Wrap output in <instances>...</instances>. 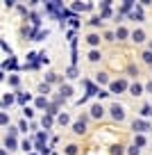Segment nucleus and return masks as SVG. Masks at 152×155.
I'll return each instance as SVG.
<instances>
[{
  "mask_svg": "<svg viewBox=\"0 0 152 155\" xmlns=\"http://www.w3.org/2000/svg\"><path fill=\"white\" fill-rule=\"evenodd\" d=\"M132 128L138 132V135H143V132H147V130H152L150 128V123L147 121H143V119H134V123H132Z\"/></svg>",
  "mask_w": 152,
  "mask_h": 155,
  "instance_id": "f257e3e1",
  "label": "nucleus"
},
{
  "mask_svg": "<svg viewBox=\"0 0 152 155\" xmlns=\"http://www.w3.org/2000/svg\"><path fill=\"white\" fill-rule=\"evenodd\" d=\"M111 116H114V121H123V119H125V110L118 105V103L111 105Z\"/></svg>",
  "mask_w": 152,
  "mask_h": 155,
  "instance_id": "f03ea898",
  "label": "nucleus"
},
{
  "mask_svg": "<svg viewBox=\"0 0 152 155\" xmlns=\"http://www.w3.org/2000/svg\"><path fill=\"white\" fill-rule=\"evenodd\" d=\"M125 87H127V82H125V80H116V82H111V94H118V91H123Z\"/></svg>",
  "mask_w": 152,
  "mask_h": 155,
  "instance_id": "7ed1b4c3",
  "label": "nucleus"
},
{
  "mask_svg": "<svg viewBox=\"0 0 152 155\" xmlns=\"http://www.w3.org/2000/svg\"><path fill=\"white\" fill-rule=\"evenodd\" d=\"M132 39L136 41V44H143V41H145V32H143V30H134V32H132Z\"/></svg>",
  "mask_w": 152,
  "mask_h": 155,
  "instance_id": "20e7f679",
  "label": "nucleus"
},
{
  "mask_svg": "<svg viewBox=\"0 0 152 155\" xmlns=\"http://www.w3.org/2000/svg\"><path fill=\"white\" fill-rule=\"evenodd\" d=\"M102 114H105L102 105H93L91 107V116H93V119H102Z\"/></svg>",
  "mask_w": 152,
  "mask_h": 155,
  "instance_id": "39448f33",
  "label": "nucleus"
},
{
  "mask_svg": "<svg viewBox=\"0 0 152 155\" xmlns=\"http://www.w3.org/2000/svg\"><path fill=\"white\" fill-rule=\"evenodd\" d=\"M73 132H75V135H84V132H86V123L84 121H77L75 126H73Z\"/></svg>",
  "mask_w": 152,
  "mask_h": 155,
  "instance_id": "423d86ee",
  "label": "nucleus"
},
{
  "mask_svg": "<svg viewBox=\"0 0 152 155\" xmlns=\"http://www.w3.org/2000/svg\"><path fill=\"white\" fill-rule=\"evenodd\" d=\"M129 91H132V94H134V96H141V91H143V87H141V84H138V82H134V84H132V87H129Z\"/></svg>",
  "mask_w": 152,
  "mask_h": 155,
  "instance_id": "0eeeda50",
  "label": "nucleus"
},
{
  "mask_svg": "<svg viewBox=\"0 0 152 155\" xmlns=\"http://www.w3.org/2000/svg\"><path fill=\"white\" fill-rule=\"evenodd\" d=\"M71 94H73V87H71V84H62V96L68 98Z\"/></svg>",
  "mask_w": 152,
  "mask_h": 155,
  "instance_id": "6e6552de",
  "label": "nucleus"
},
{
  "mask_svg": "<svg viewBox=\"0 0 152 155\" xmlns=\"http://www.w3.org/2000/svg\"><path fill=\"white\" fill-rule=\"evenodd\" d=\"M141 18H143V9H141V7H136V9L132 12V21H141Z\"/></svg>",
  "mask_w": 152,
  "mask_h": 155,
  "instance_id": "1a4fd4ad",
  "label": "nucleus"
},
{
  "mask_svg": "<svg viewBox=\"0 0 152 155\" xmlns=\"http://www.w3.org/2000/svg\"><path fill=\"white\" fill-rule=\"evenodd\" d=\"M86 41H89L91 46H98V44H100V37H98V34H89V37H86Z\"/></svg>",
  "mask_w": 152,
  "mask_h": 155,
  "instance_id": "9d476101",
  "label": "nucleus"
},
{
  "mask_svg": "<svg viewBox=\"0 0 152 155\" xmlns=\"http://www.w3.org/2000/svg\"><path fill=\"white\" fill-rule=\"evenodd\" d=\"M5 146H7L9 150H14V148H16V139H14V137H7V139H5Z\"/></svg>",
  "mask_w": 152,
  "mask_h": 155,
  "instance_id": "9b49d317",
  "label": "nucleus"
},
{
  "mask_svg": "<svg viewBox=\"0 0 152 155\" xmlns=\"http://www.w3.org/2000/svg\"><path fill=\"white\" fill-rule=\"evenodd\" d=\"M141 116H152V107L150 105H143L141 107Z\"/></svg>",
  "mask_w": 152,
  "mask_h": 155,
  "instance_id": "f8f14e48",
  "label": "nucleus"
},
{
  "mask_svg": "<svg viewBox=\"0 0 152 155\" xmlns=\"http://www.w3.org/2000/svg\"><path fill=\"white\" fill-rule=\"evenodd\" d=\"M11 103H14V96H11V94H5V98H2V105H11Z\"/></svg>",
  "mask_w": 152,
  "mask_h": 155,
  "instance_id": "ddd939ff",
  "label": "nucleus"
},
{
  "mask_svg": "<svg viewBox=\"0 0 152 155\" xmlns=\"http://www.w3.org/2000/svg\"><path fill=\"white\" fill-rule=\"evenodd\" d=\"M134 146H145V137H143V135H136V139H134Z\"/></svg>",
  "mask_w": 152,
  "mask_h": 155,
  "instance_id": "4468645a",
  "label": "nucleus"
},
{
  "mask_svg": "<svg viewBox=\"0 0 152 155\" xmlns=\"http://www.w3.org/2000/svg\"><path fill=\"white\" fill-rule=\"evenodd\" d=\"M36 107H50V105H48V101H46V96L36 98Z\"/></svg>",
  "mask_w": 152,
  "mask_h": 155,
  "instance_id": "2eb2a0df",
  "label": "nucleus"
},
{
  "mask_svg": "<svg viewBox=\"0 0 152 155\" xmlns=\"http://www.w3.org/2000/svg\"><path fill=\"white\" fill-rule=\"evenodd\" d=\"M89 59H91V62H98V59H100V53H98V50H91V53H89Z\"/></svg>",
  "mask_w": 152,
  "mask_h": 155,
  "instance_id": "dca6fc26",
  "label": "nucleus"
},
{
  "mask_svg": "<svg viewBox=\"0 0 152 155\" xmlns=\"http://www.w3.org/2000/svg\"><path fill=\"white\" fill-rule=\"evenodd\" d=\"M43 126H46V128H50V126H52V116H50V114H48V116H43Z\"/></svg>",
  "mask_w": 152,
  "mask_h": 155,
  "instance_id": "f3484780",
  "label": "nucleus"
},
{
  "mask_svg": "<svg viewBox=\"0 0 152 155\" xmlns=\"http://www.w3.org/2000/svg\"><path fill=\"white\" fill-rule=\"evenodd\" d=\"M75 153H77V146H75V144L66 146V155H75Z\"/></svg>",
  "mask_w": 152,
  "mask_h": 155,
  "instance_id": "a211bd4d",
  "label": "nucleus"
},
{
  "mask_svg": "<svg viewBox=\"0 0 152 155\" xmlns=\"http://www.w3.org/2000/svg\"><path fill=\"white\" fill-rule=\"evenodd\" d=\"M132 7H134V2H125L120 12H123V14H127V12H132Z\"/></svg>",
  "mask_w": 152,
  "mask_h": 155,
  "instance_id": "6ab92c4d",
  "label": "nucleus"
},
{
  "mask_svg": "<svg viewBox=\"0 0 152 155\" xmlns=\"http://www.w3.org/2000/svg\"><path fill=\"white\" fill-rule=\"evenodd\" d=\"M116 37H118V39H125V37H127V30H125V28H118V32H116Z\"/></svg>",
  "mask_w": 152,
  "mask_h": 155,
  "instance_id": "aec40b11",
  "label": "nucleus"
},
{
  "mask_svg": "<svg viewBox=\"0 0 152 155\" xmlns=\"http://www.w3.org/2000/svg\"><path fill=\"white\" fill-rule=\"evenodd\" d=\"M66 75H68V78H77V68H75V66H71V68L66 71Z\"/></svg>",
  "mask_w": 152,
  "mask_h": 155,
  "instance_id": "412c9836",
  "label": "nucleus"
},
{
  "mask_svg": "<svg viewBox=\"0 0 152 155\" xmlns=\"http://www.w3.org/2000/svg\"><path fill=\"white\" fill-rule=\"evenodd\" d=\"M111 155H123V146H114V148H111Z\"/></svg>",
  "mask_w": 152,
  "mask_h": 155,
  "instance_id": "4be33fe9",
  "label": "nucleus"
},
{
  "mask_svg": "<svg viewBox=\"0 0 152 155\" xmlns=\"http://www.w3.org/2000/svg\"><path fill=\"white\" fill-rule=\"evenodd\" d=\"M143 59H145L147 64H152V50H147V53H143Z\"/></svg>",
  "mask_w": 152,
  "mask_h": 155,
  "instance_id": "5701e85b",
  "label": "nucleus"
},
{
  "mask_svg": "<svg viewBox=\"0 0 152 155\" xmlns=\"http://www.w3.org/2000/svg\"><path fill=\"white\" fill-rule=\"evenodd\" d=\"M102 23V16H93V18H91V25H100Z\"/></svg>",
  "mask_w": 152,
  "mask_h": 155,
  "instance_id": "b1692460",
  "label": "nucleus"
},
{
  "mask_svg": "<svg viewBox=\"0 0 152 155\" xmlns=\"http://www.w3.org/2000/svg\"><path fill=\"white\" fill-rule=\"evenodd\" d=\"M39 91H41V94H50V84H41V87H39Z\"/></svg>",
  "mask_w": 152,
  "mask_h": 155,
  "instance_id": "393cba45",
  "label": "nucleus"
},
{
  "mask_svg": "<svg viewBox=\"0 0 152 155\" xmlns=\"http://www.w3.org/2000/svg\"><path fill=\"white\" fill-rule=\"evenodd\" d=\"M59 123H62V126H66V123H68V114H59Z\"/></svg>",
  "mask_w": 152,
  "mask_h": 155,
  "instance_id": "a878e982",
  "label": "nucleus"
},
{
  "mask_svg": "<svg viewBox=\"0 0 152 155\" xmlns=\"http://www.w3.org/2000/svg\"><path fill=\"white\" fill-rule=\"evenodd\" d=\"M127 153H129V155H138V153H141V148H138V146H132Z\"/></svg>",
  "mask_w": 152,
  "mask_h": 155,
  "instance_id": "bb28decb",
  "label": "nucleus"
},
{
  "mask_svg": "<svg viewBox=\"0 0 152 155\" xmlns=\"http://www.w3.org/2000/svg\"><path fill=\"white\" fill-rule=\"evenodd\" d=\"M107 80H109V78H107V75H105V73H98V82H102V84H105V82H107Z\"/></svg>",
  "mask_w": 152,
  "mask_h": 155,
  "instance_id": "cd10ccee",
  "label": "nucleus"
},
{
  "mask_svg": "<svg viewBox=\"0 0 152 155\" xmlns=\"http://www.w3.org/2000/svg\"><path fill=\"white\" fill-rule=\"evenodd\" d=\"M5 68H16V59H9V62H5Z\"/></svg>",
  "mask_w": 152,
  "mask_h": 155,
  "instance_id": "c85d7f7f",
  "label": "nucleus"
},
{
  "mask_svg": "<svg viewBox=\"0 0 152 155\" xmlns=\"http://www.w3.org/2000/svg\"><path fill=\"white\" fill-rule=\"evenodd\" d=\"M27 101H30L27 94H21V96H18V103H27Z\"/></svg>",
  "mask_w": 152,
  "mask_h": 155,
  "instance_id": "c756f323",
  "label": "nucleus"
},
{
  "mask_svg": "<svg viewBox=\"0 0 152 155\" xmlns=\"http://www.w3.org/2000/svg\"><path fill=\"white\" fill-rule=\"evenodd\" d=\"M23 112H25V116H27V119H32V116H34V110H30V107H25Z\"/></svg>",
  "mask_w": 152,
  "mask_h": 155,
  "instance_id": "7c9ffc66",
  "label": "nucleus"
},
{
  "mask_svg": "<svg viewBox=\"0 0 152 155\" xmlns=\"http://www.w3.org/2000/svg\"><path fill=\"white\" fill-rule=\"evenodd\" d=\"M9 84H11V87H16V84H18V78L11 75V78H9Z\"/></svg>",
  "mask_w": 152,
  "mask_h": 155,
  "instance_id": "2f4dec72",
  "label": "nucleus"
},
{
  "mask_svg": "<svg viewBox=\"0 0 152 155\" xmlns=\"http://www.w3.org/2000/svg\"><path fill=\"white\" fill-rule=\"evenodd\" d=\"M57 80V73H48V82H55Z\"/></svg>",
  "mask_w": 152,
  "mask_h": 155,
  "instance_id": "473e14b6",
  "label": "nucleus"
},
{
  "mask_svg": "<svg viewBox=\"0 0 152 155\" xmlns=\"http://www.w3.org/2000/svg\"><path fill=\"white\" fill-rule=\"evenodd\" d=\"M23 150H32V144H30V141H27V139H25V141H23Z\"/></svg>",
  "mask_w": 152,
  "mask_h": 155,
  "instance_id": "72a5a7b5",
  "label": "nucleus"
},
{
  "mask_svg": "<svg viewBox=\"0 0 152 155\" xmlns=\"http://www.w3.org/2000/svg\"><path fill=\"white\" fill-rule=\"evenodd\" d=\"M147 91H152V82H147Z\"/></svg>",
  "mask_w": 152,
  "mask_h": 155,
  "instance_id": "f704fd0d",
  "label": "nucleus"
},
{
  "mask_svg": "<svg viewBox=\"0 0 152 155\" xmlns=\"http://www.w3.org/2000/svg\"><path fill=\"white\" fill-rule=\"evenodd\" d=\"M150 48H152V44H150Z\"/></svg>",
  "mask_w": 152,
  "mask_h": 155,
  "instance_id": "c9c22d12",
  "label": "nucleus"
}]
</instances>
